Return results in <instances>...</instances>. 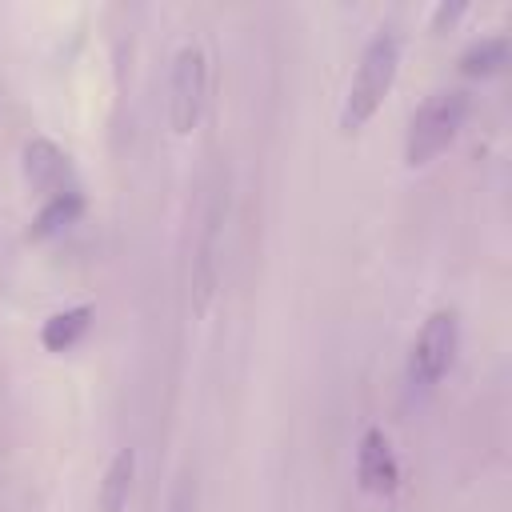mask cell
<instances>
[{
  "instance_id": "6da1fadb",
  "label": "cell",
  "mask_w": 512,
  "mask_h": 512,
  "mask_svg": "<svg viewBox=\"0 0 512 512\" xmlns=\"http://www.w3.org/2000/svg\"><path fill=\"white\" fill-rule=\"evenodd\" d=\"M396 68H400V36L392 28H380L364 44L360 64L352 72V84H348V96H344V108H340V128L344 132H356L376 116V108L392 92Z\"/></svg>"
},
{
  "instance_id": "7a4b0ae2",
  "label": "cell",
  "mask_w": 512,
  "mask_h": 512,
  "mask_svg": "<svg viewBox=\"0 0 512 512\" xmlns=\"http://www.w3.org/2000/svg\"><path fill=\"white\" fill-rule=\"evenodd\" d=\"M464 120H468V92L464 88L432 92L412 112V124H408V136H404V164L408 168H424L428 160H436L456 140Z\"/></svg>"
},
{
  "instance_id": "3957f363",
  "label": "cell",
  "mask_w": 512,
  "mask_h": 512,
  "mask_svg": "<svg viewBox=\"0 0 512 512\" xmlns=\"http://www.w3.org/2000/svg\"><path fill=\"white\" fill-rule=\"evenodd\" d=\"M204 96H208V60L200 44H180L172 56V72H168V124L176 136H188L204 112Z\"/></svg>"
},
{
  "instance_id": "277c9868",
  "label": "cell",
  "mask_w": 512,
  "mask_h": 512,
  "mask_svg": "<svg viewBox=\"0 0 512 512\" xmlns=\"http://www.w3.org/2000/svg\"><path fill=\"white\" fill-rule=\"evenodd\" d=\"M220 244H224V188H212L204 216H200V236L192 248V308H196V316H208L212 296L220 288Z\"/></svg>"
},
{
  "instance_id": "5b68a950",
  "label": "cell",
  "mask_w": 512,
  "mask_h": 512,
  "mask_svg": "<svg viewBox=\"0 0 512 512\" xmlns=\"http://www.w3.org/2000/svg\"><path fill=\"white\" fill-rule=\"evenodd\" d=\"M456 344H460V324H456V312L452 308H436L416 340H412V352H408V380L420 384V388H432L448 368H452V356H456Z\"/></svg>"
},
{
  "instance_id": "8992f818",
  "label": "cell",
  "mask_w": 512,
  "mask_h": 512,
  "mask_svg": "<svg viewBox=\"0 0 512 512\" xmlns=\"http://www.w3.org/2000/svg\"><path fill=\"white\" fill-rule=\"evenodd\" d=\"M356 480L364 492H376V496H392L400 488V464L384 428H364L356 444Z\"/></svg>"
},
{
  "instance_id": "52a82bcc",
  "label": "cell",
  "mask_w": 512,
  "mask_h": 512,
  "mask_svg": "<svg viewBox=\"0 0 512 512\" xmlns=\"http://www.w3.org/2000/svg\"><path fill=\"white\" fill-rule=\"evenodd\" d=\"M24 180H28L36 192H44V200L56 196V192L76 188L68 152H64L56 140H48V136H32V140L24 144Z\"/></svg>"
},
{
  "instance_id": "ba28073f",
  "label": "cell",
  "mask_w": 512,
  "mask_h": 512,
  "mask_svg": "<svg viewBox=\"0 0 512 512\" xmlns=\"http://www.w3.org/2000/svg\"><path fill=\"white\" fill-rule=\"evenodd\" d=\"M132 476H136V452L120 448L104 468V480L96 492V512H124L128 496H132Z\"/></svg>"
},
{
  "instance_id": "9c48e42d",
  "label": "cell",
  "mask_w": 512,
  "mask_h": 512,
  "mask_svg": "<svg viewBox=\"0 0 512 512\" xmlns=\"http://www.w3.org/2000/svg\"><path fill=\"white\" fill-rule=\"evenodd\" d=\"M92 324V304H72V308H60L52 312L44 324H40V344L48 352H68L80 344V336L88 332Z\"/></svg>"
},
{
  "instance_id": "30bf717a",
  "label": "cell",
  "mask_w": 512,
  "mask_h": 512,
  "mask_svg": "<svg viewBox=\"0 0 512 512\" xmlns=\"http://www.w3.org/2000/svg\"><path fill=\"white\" fill-rule=\"evenodd\" d=\"M84 212V196L80 188H68V192H56L40 204V212L32 216V228H28V240H48L56 236L60 228H68L76 216Z\"/></svg>"
},
{
  "instance_id": "8fae6325",
  "label": "cell",
  "mask_w": 512,
  "mask_h": 512,
  "mask_svg": "<svg viewBox=\"0 0 512 512\" xmlns=\"http://www.w3.org/2000/svg\"><path fill=\"white\" fill-rule=\"evenodd\" d=\"M504 64H508V36L504 32L472 40L464 48V56H460V72L464 76H496Z\"/></svg>"
},
{
  "instance_id": "7c38bea8",
  "label": "cell",
  "mask_w": 512,
  "mask_h": 512,
  "mask_svg": "<svg viewBox=\"0 0 512 512\" xmlns=\"http://www.w3.org/2000/svg\"><path fill=\"white\" fill-rule=\"evenodd\" d=\"M168 512H192V508H188V488H180V492L172 496V504H168Z\"/></svg>"
}]
</instances>
